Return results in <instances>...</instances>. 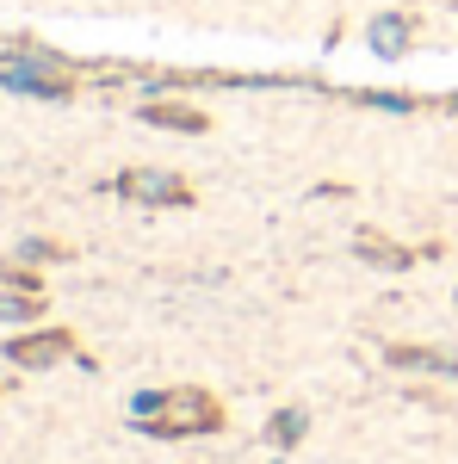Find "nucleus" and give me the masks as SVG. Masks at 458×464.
Masks as SVG:
<instances>
[{"instance_id":"1","label":"nucleus","mask_w":458,"mask_h":464,"mask_svg":"<svg viewBox=\"0 0 458 464\" xmlns=\"http://www.w3.org/2000/svg\"><path fill=\"white\" fill-rule=\"evenodd\" d=\"M131 428L149 433V440H211V433L229 428V409L205 384H174V391H161L155 415H142Z\"/></svg>"},{"instance_id":"2","label":"nucleus","mask_w":458,"mask_h":464,"mask_svg":"<svg viewBox=\"0 0 458 464\" xmlns=\"http://www.w3.org/2000/svg\"><path fill=\"white\" fill-rule=\"evenodd\" d=\"M0 353H6L13 372H50V365L81 359V341H74V328H63V322H32L25 334H6Z\"/></svg>"},{"instance_id":"3","label":"nucleus","mask_w":458,"mask_h":464,"mask_svg":"<svg viewBox=\"0 0 458 464\" xmlns=\"http://www.w3.org/2000/svg\"><path fill=\"white\" fill-rule=\"evenodd\" d=\"M112 192L124 205H142V211H186L192 205V179L174 168H124L112 179Z\"/></svg>"},{"instance_id":"4","label":"nucleus","mask_w":458,"mask_h":464,"mask_svg":"<svg viewBox=\"0 0 458 464\" xmlns=\"http://www.w3.org/2000/svg\"><path fill=\"white\" fill-rule=\"evenodd\" d=\"M385 365L390 372H422V378H458V353L453 347H427V341H390Z\"/></svg>"},{"instance_id":"5","label":"nucleus","mask_w":458,"mask_h":464,"mask_svg":"<svg viewBox=\"0 0 458 464\" xmlns=\"http://www.w3.org/2000/svg\"><path fill=\"white\" fill-rule=\"evenodd\" d=\"M137 118H142V124H155V130H186V137H205V130H211V111L186 106V100H142Z\"/></svg>"},{"instance_id":"6","label":"nucleus","mask_w":458,"mask_h":464,"mask_svg":"<svg viewBox=\"0 0 458 464\" xmlns=\"http://www.w3.org/2000/svg\"><path fill=\"white\" fill-rule=\"evenodd\" d=\"M409 44H415V19H409V13H378V19L365 25V50L385 56V63L409 56Z\"/></svg>"},{"instance_id":"7","label":"nucleus","mask_w":458,"mask_h":464,"mask_svg":"<svg viewBox=\"0 0 458 464\" xmlns=\"http://www.w3.org/2000/svg\"><path fill=\"white\" fill-rule=\"evenodd\" d=\"M353 254H359L365 266H385V273H409V266H415V248L390 242L385 229H353Z\"/></svg>"},{"instance_id":"8","label":"nucleus","mask_w":458,"mask_h":464,"mask_svg":"<svg viewBox=\"0 0 458 464\" xmlns=\"http://www.w3.org/2000/svg\"><path fill=\"white\" fill-rule=\"evenodd\" d=\"M304 433H310V409L285 402V409H273V415H267V428H260V440H267L273 452H291V446H304Z\"/></svg>"},{"instance_id":"9","label":"nucleus","mask_w":458,"mask_h":464,"mask_svg":"<svg viewBox=\"0 0 458 464\" xmlns=\"http://www.w3.org/2000/svg\"><path fill=\"white\" fill-rule=\"evenodd\" d=\"M32 322H44V291L0 285V328H32Z\"/></svg>"},{"instance_id":"10","label":"nucleus","mask_w":458,"mask_h":464,"mask_svg":"<svg viewBox=\"0 0 458 464\" xmlns=\"http://www.w3.org/2000/svg\"><path fill=\"white\" fill-rule=\"evenodd\" d=\"M13 260L44 266V260H69V248H63V242H44V236H32V242H19V254H13Z\"/></svg>"},{"instance_id":"11","label":"nucleus","mask_w":458,"mask_h":464,"mask_svg":"<svg viewBox=\"0 0 458 464\" xmlns=\"http://www.w3.org/2000/svg\"><path fill=\"white\" fill-rule=\"evenodd\" d=\"M0 285H13V291H44V279H37V266H25V260H0Z\"/></svg>"},{"instance_id":"12","label":"nucleus","mask_w":458,"mask_h":464,"mask_svg":"<svg viewBox=\"0 0 458 464\" xmlns=\"http://www.w3.org/2000/svg\"><path fill=\"white\" fill-rule=\"evenodd\" d=\"M353 100H359V106H372V111H403V118L415 111V100H409V93H353Z\"/></svg>"},{"instance_id":"13","label":"nucleus","mask_w":458,"mask_h":464,"mask_svg":"<svg viewBox=\"0 0 458 464\" xmlns=\"http://www.w3.org/2000/svg\"><path fill=\"white\" fill-rule=\"evenodd\" d=\"M446 111H458V93H453V100H446Z\"/></svg>"},{"instance_id":"14","label":"nucleus","mask_w":458,"mask_h":464,"mask_svg":"<svg viewBox=\"0 0 458 464\" xmlns=\"http://www.w3.org/2000/svg\"><path fill=\"white\" fill-rule=\"evenodd\" d=\"M453 304H458V285H453Z\"/></svg>"}]
</instances>
